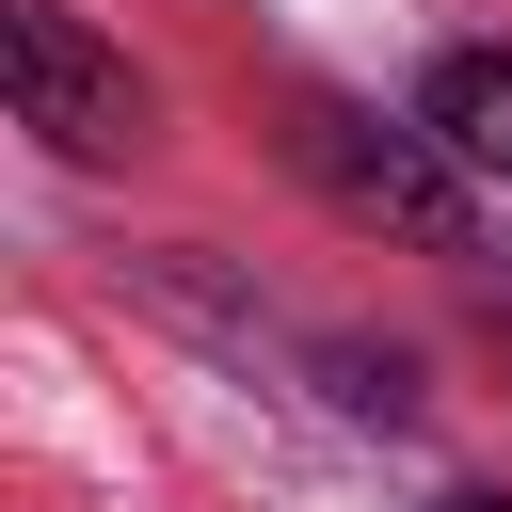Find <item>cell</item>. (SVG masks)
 Here are the masks:
<instances>
[{
    "mask_svg": "<svg viewBox=\"0 0 512 512\" xmlns=\"http://www.w3.org/2000/svg\"><path fill=\"white\" fill-rule=\"evenodd\" d=\"M288 160L352 208V224H384V240H416V256H480V192H464V144L416 112H352V96H288Z\"/></svg>",
    "mask_w": 512,
    "mask_h": 512,
    "instance_id": "obj_1",
    "label": "cell"
},
{
    "mask_svg": "<svg viewBox=\"0 0 512 512\" xmlns=\"http://www.w3.org/2000/svg\"><path fill=\"white\" fill-rule=\"evenodd\" d=\"M0 48H16V128H32L48 160H128V144H144V112H160V96H144V64H128V48H96L64 0H16V16H0Z\"/></svg>",
    "mask_w": 512,
    "mask_h": 512,
    "instance_id": "obj_2",
    "label": "cell"
},
{
    "mask_svg": "<svg viewBox=\"0 0 512 512\" xmlns=\"http://www.w3.org/2000/svg\"><path fill=\"white\" fill-rule=\"evenodd\" d=\"M416 112H432V128H448V144H464L480 176H512V48H448Z\"/></svg>",
    "mask_w": 512,
    "mask_h": 512,
    "instance_id": "obj_3",
    "label": "cell"
},
{
    "mask_svg": "<svg viewBox=\"0 0 512 512\" xmlns=\"http://www.w3.org/2000/svg\"><path fill=\"white\" fill-rule=\"evenodd\" d=\"M336 400H352V416H384V432H400V416H416V368H400V352H336Z\"/></svg>",
    "mask_w": 512,
    "mask_h": 512,
    "instance_id": "obj_4",
    "label": "cell"
},
{
    "mask_svg": "<svg viewBox=\"0 0 512 512\" xmlns=\"http://www.w3.org/2000/svg\"><path fill=\"white\" fill-rule=\"evenodd\" d=\"M480 352L512 368V272H480Z\"/></svg>",
    "mask_w": 512,
    "mask_h": 512,
    "instance_id": "obj_5",
    "label": "cell"
},
{
    "mask_svg": "<svg viewBox=\"0 0 512 512\" xmlns=\"http://www.w3.org/2000/svg\"><path fill=\"white\" fill-rule=\"evenodd\" d=\"M448 512H512V496H448Z\"/></svg>",
    "mask_w": 512,
    "mask_h": 512,
    "instance_id": "obj_6",
    "label": "cell"
}]
</instances>
